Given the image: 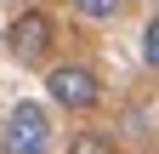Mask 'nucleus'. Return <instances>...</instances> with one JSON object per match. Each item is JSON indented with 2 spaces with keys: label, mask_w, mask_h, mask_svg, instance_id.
<instances>
[{
  "label": "nucleus",
  "mask_w": 159,
  "mask_h": 154,
  "mask_svg": "<svg viewBox=\"0 0 159 154\" xmlns=\"http://www.w3.org/2000/svg\"><path fill=\"white\" fill-rule=\"evenodd\" d=\"M46 91H51V103L68 108V114H91L102 103V80H97V69H85V63H57L46 74Z\"/></svg>",
  "instance_id": "nucleus-1"
},
{
  "label": "nucleus",
  "mask_w": 159,
  "mask_h": 154,
  "mask_svg": "<svg viewBox=\"0 0 159 154\" xmlns=\"http://www.w3.org/2000/svg\"><path fill=\"white\" fill-rule=\"evenodd\" d=\"M0 154H51V114L40 103H17L0 126Z\"/></svg>",
  "instance_id": "nucleus-2"
},
{
  "label": "nucleus",
  "mask_w": 159,
  "mask_h": 154,
  "mask_svg": "<svg viewBox=\"0 0 159 154\" xmlns=\"http://www.w3.org/2000/svg\"><path fill=\"white\" fill-rule=\"evenodd\" d=\"M51 40H57V23L46 12H17L11 29H6V46H11L17 63H40V57L51 51Z\"/></svg>",
  "instance_id": "nucleus-3"
},
{
  "label": "nucleus",
  "mask_w": 159,
  "mask_h": 154,
  "mask_svg": "<svg viewBox=\"0 0 159 154\" xmlns=\"http://www.w3.org/2000/svg\"><path fill=\"white\" fill-rule=\"evenodd\" d=\"M80 17H91V23H114L119 12H125V0H68Z\"/></svg>",
  "instance_id": "nucleus-4"
},
{
  "label": "nucleus",
  "mask_w": 159,
  "mask_h": 154,
  "mask_svg": "<svg viewBox=\"0 0 159 154\" xmlns=\"http://www.w3.org/2000/svg\"><path fill=\"white\" fill-rule=\"evenodd\" d=\"M68 154H114V143H108V131H80L68 143Z\"/></svg>",
  "instance_id": "nucleus-5"
},
{
  "label": "nucleus",
  "mask_w": 159,
  "mask_h": 154,
  "mask_svg": "<svg viewBox=\"0 0 159 154\" xmlns=\"http://www.w3.org/2000/svg\"><path fill=\"white\" fill-rule=\"evenodd\" d=\"M142 63L159 69V17H148V29H142Z\"/></svg>",
  "instance_id": "nucleus-6"
}]
</instances>
